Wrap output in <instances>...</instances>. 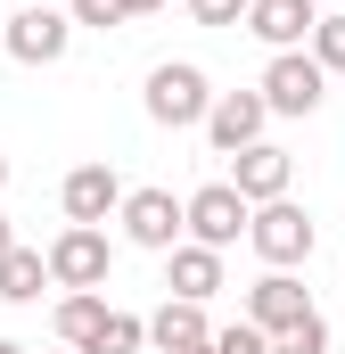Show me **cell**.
<instances>
[{
  "instance_id": "9",
  "label": "cell",
  "mask_w": 345,
  "mask_h": 354,
  "mask_svg": "<svg viewBox=\"0 0 345 354\" xmlns=\"http://www.w3.org/2000/svg\"><path fill=\"white\" fill-rule=\"evenodd\" d=\"M304 313H321V305H313V288H304L296 272H263L255 288H247V313H239V322H255L263 338H279V330H296Z\"/></svg>"
},
{
  "instance_id": "18",
  "label": "cell",
  "mask_w": 345,
  "mask_h": 354,
  "mask_svg": "<svg viewBox=\"0 0 345 354\" xmlns=\"http://www.w3.org/2000/svg\"><path fill=\"white\" fill-rule=\"evenodd\" d=\"M304 41H313V66H321V75H345V8H329Z\"/></svg>"
},
{
  "instance_id": "24",
  "label": "cell",
  "mask_w": 345,
  "mask_h": 354,
  "mask_svg": "<svg viewBox=\"0 0 345 354\" xmlns=\"http://www.w3.org/2000/svg\"><path fill=\"white\" fill-rule=\"evenodd\" d=\"M8 248H17V231H8V214H0V256H8Z\"/></svg>"
},
{
  "instance_id": "2",
  "label": "cell",
  "mask_w": 345,
  "mask_h": 354,
  "mask_svg": "<svg viewBox=\"0 0 345 354\" xmlns=\"http://www.w3.org/2000/svg\"><path fill=\"white\" fill-rule=\"evenodd\" d=\"M247 248H255L271 272H296V264H313L321 231H313V214H304L296 198H271V206H255V214H247Z\"/></svg>"
},
{
  "instance_id": "1",
  "label": "cell",
  "mask_w": 345,
  "mask_h": 354,
  "mask_svg": "<svg viewBox=\"0 0 345 354\" xmlns=\"http://www.w3.org/2000/svg\"><path fill=\"white\" fill-rule=\"evenodd\" d=\"M140 107H148V124H165V132H189V124H206V107H214V83H206V66H189V58H165V66H148V91H140Z\"/></svg>"
},
{
  "instance_id": "23",
  "label": "cell",
  "mask_w": 345,
  "mask_h": 354,
  "mask_svg": "<svg viewBox=\"0 0 345 354\" xmlns=\"http://www.w3.org/2000/svg\"><path fill=\"white\" fill-rule=\"evenodd\" d=\"M157 8H165V0H124V17H157Z\"/></svg>"
},
{
  "instance_id": "13",
  "label": "cell",
  "mask_w": 345,
  "mask_h": 354,
  "mask_svg": "<svg viewBox=\"0 0 345 354\" xmlns=\"http://www.w3.org/2000/svg\"><path fill=\"white\" fill-rule=\"evenodd\" d=\"M214 288H222V256H214V248H197V239L165 248V297H181V305H214Z\"/></svg>"
},
{
  "instance_id": "17",
  "label": "cell",
  "mask_w": 345,
  "mask_h": 354,
  "mask_svg": "<svg viewBox=\"0 0 345 354\" xmlns=\"http://www.w3.org/2000/svg\"><path fill=\"white\" fill-rule=\"evenodd\" d=\"M140 346H148V322H140V313H124V305H107V313H99V330H90L75 354H140Z\"/></svg>"
},
{
  "instance_id": "12",
  "label": "cell",
  "mask_w": 345,
  "mask_h": 354,
  "mask_svg": "<svg viewBox=\"0 0 345 354\" xmlns=\"http://www.w3.org/2000/svg\"><path fill=\"white\" fill-rule=\"evenodd\" d=\"M239 25L255 33L263 50H304V33L321 25V8H313V0H247Z\"/></svg>"
},
{
  "instance_id": "7",
  "label": "cell",
  "mask_w": 345,
  "mask_h": 354,
  "mask_svg": "<svg viewBox=\"0 0 345 354\" xmlns=\"http://www.w3.org/2000/svg\"><path fill=\"white\" fill-rule=\"evenodd\" d=\"M115 223H124V239H132V248H148V256L181 248V198H172V189H124Z\"/></svg>"
},
{
  "instance_id": "4",
  "label": "cell",
  "mask_w": 345,
  "mask_h": 354,
  "mask_svg": "<svg viewBox=\"0 0 345 354\" xmlns=\"http://www.w3.org/2000/svg\"><path fill=\"white\" fill-rule=\"evenodd\" d=\"M75 50V17L66 8H17V17H0V58H17V66H58Z\"/></svg>"
},
{
  "instance_id": "25",
  "label": "cell",
  "mask_w": 345,
  "mask_h": 354,
  "mask_svg": "<svg viewBox=\"0 0 345 354\" xmlns=\"http://www.w3.org/2000/svg\"><path fill=\"white\" fill-rule=\"evenodd\" d=\"M0 354H25V346H17V338H0Z\"/></svg>"
},
{
  "instance_id": "15",
  "label": "cell",
  "mask_w": 345,
  "mask_h": 354,
  "mask_svg": "<svg viewBox=\"0 0 345 354\" xmlns=\"http://www.w3.org/2000/svg\"><path fill=\"white\" fill-rule=\"evenodd\" d=\"M41 288H50V264H41V248H8L0 256V305H41Z\"/></svg>"
},
{
  "instance_id": "26",
  "label": "cell",
  "mask_w": 345,
  "mask_h": 354,
  "mask_svg": "<svg viewBox=\"0 0 345 354\" xmlns=\"http://www.w3.org/2000/svg\"><path fill=\"white\" fill-rule=\"evenodd\" d=\"M0 189H8V157H0Z\"/></svg>"
},
{
  "instance_id": "19",
  "label": "cell",
  "mask_w": 345,
  "mask_h": 354,
  "mask_svg": "<svg viewBox=\"0 0 345 354\" xmlns=\"http://www.w3.org/2000/svg\"><path fill=\"white\" fill-rule=\"evenodd\" d=\"M271 354H329V322H321V313H304L296 330H279V338H271Z\"/></svg>"
},
{
  "instance_id": "21",
  "label": "cell",
  "mask_w": 345,
  "mask_h": 354,
  "mask_svg": "<svg viewBox=\"0 0 345 354\" xmlns=\"http://www.w3.org/2000/svg\"><path fill=\"white\" fill-rule=\"evenodd\" d=\"M66 17H75V25H90V33H115V25H132V17H124V0H66Z\"/></svg>"
},
{
  "instance_id": "11",
  "label": "cell",
  "mask_w": 345,
  "mask_h": 354,
  "mask_svg": "<svg viewBox=\"0 0 345 354\" xmlns=\"http://www.w3.org/2000/svg\"><path fill=\"white\" fill-rule=\"evenodd\" d=\"M288 181H296V157H288V149H271V140H255V149H239V157H230V189H239L247 206L288 198Z\"/></svg>"
},
{
  "instance_id": "5",
  "label": "cell",
  "mask_w": 345,
  "mask_h": 354,
  "mask_svg": "<svg viewBox=\"0 0 345 354\" xmlns=\"http://www.w3.org/2000/svg\"><path fill=\"white\" fill-rule=\"evenodd\" d=\"M247 214H255V206H247L230 181H206V189H189V198H181V239H197V248H214V256H222V248H239V239H247Z\"/></svg>"
},
{
  "instance_id": "3",
  "label": "cell",
  "mask_w": 345,
  "mask_h": 354,
  "mask_svg": "<svg viewBox=\"0 0 345 354\" xmlns=\"http://www.w3.org/2000/svg\"><path fill=\"white\" fill-rule=\"evenodd\" d=\"M41 264H50V288H107V272H115V239H107L99 223H66V231L41 248Z\"/></svg>"
},
{
  "instance_id": "14",
  "label": "cell",
  "mask_w": 345,
  "mask_h": 354,
  "mask_svg": "<svg viewBox=\"0 0 345 354\" xmlns=\"http://www.w3.org/2000/svg\"><path fill=\"white\" fill-rule=\"evenodd\" d=\"M140 322H148V346H157V354H206V338H214L206 305H181V297H165V305L140 313Z\"/></svg>"
},
{
  "instance_id": "20",
  "label": "cell",
  "mask_w": 345,
  "mask_h": 354,
  "mask_svg": "<svg viewBox=\"0 0 345 354\" xmlns=\"http://www.w3.org/2000/svg\"><path fill=\"white\" fill-rule=\"evenodd\" d=\"M206 354H271V338H263L255 322H222V330L206 338Z\"/></svg>"
},
{
  "instance_id": "8",
  "label": "cell",
  "mask_w": 345,
  "mask_h": 354,
  "mask_svg": "<svg viewBox=\"0 0 345 354\" xmlns=\"http://www.w3.org/2000/svg\"><path fill=\"white\" fill-rule=\"evenodd\" d=\"M263 124H271V107H263L255 91H214V107H206V140H214V157H239V149H255Z\"/></svg>"
},
{
  "instance_id": "6",
  "label": "cell",
  "mask_w": 345,
  "mask_h": 354,
  "mask_svg": "<svg viewBox=\"0 0 345 354\" xmlns=\"http://www.w3.org/2000/svg\"><path fill=\"white\" fill-rule=\"evenodd\" d=\"M255 99L271 107V115H313V107L329 99V75L313 66V50H271V66H263Z\"/></svg>"
},
{
  "instance_id": "10",
  "label": "cell",
  "mask_w": 345,
  "mask_h": 354,
  "mask_svg": "<svg viewBox=\"0 0 345 354\" xmlns=\"http://www.w3.org/2000/svg\"><path fill=\"white\" fill-rule=\"evenodd\" d=\"M58 206H66V223H99V231H107V214L124 206L115 165H99V157H90V165H75V174L58 181Z\"/></svg>"
},
{
  "instance_id": "27",
  "label": "cell",
  "mask_w": 345,
  "mask_h": 354,
  "mask_svg": "<svg viewBox=\"0 0 345 354\" xmlns=\"http://www.w3.org/2000/svg\"><path fill=\"white\" fill-rule=\"evenodd\" d=\"M313 8H321V0H313Z\"/></svg>"
},
{
  "instance_id": "22",
  "label": "cell",
  "mask_w": 345,
  "mask_h": 354,
  "mask_svg": "<svg viewBox=\"0 0 345 354\" xmlns=\"http://www.w3.org/2000/svg\"><path fill=\"white\" fill-rule=\"evenodd\" d=\"M189 17H197V25H239L247 0H189Z\"/></svg>"
},
{
  "instance_id": "16",
  "label": "cell",
  "mask_w": 345,
  "mask_h": 354,
  "mask_svg": "<svg viewBox=\"0 0 345 354\" xmlns=\"http://www.w3.org/2000/svg\"><path fill=\"white\" fill-rule=\"evenodd\" d=\"M99 313H107V288H66V297L50 305V330H58V346L75 354L90 330H99Z\"/></svg>"
}]
</instances>
